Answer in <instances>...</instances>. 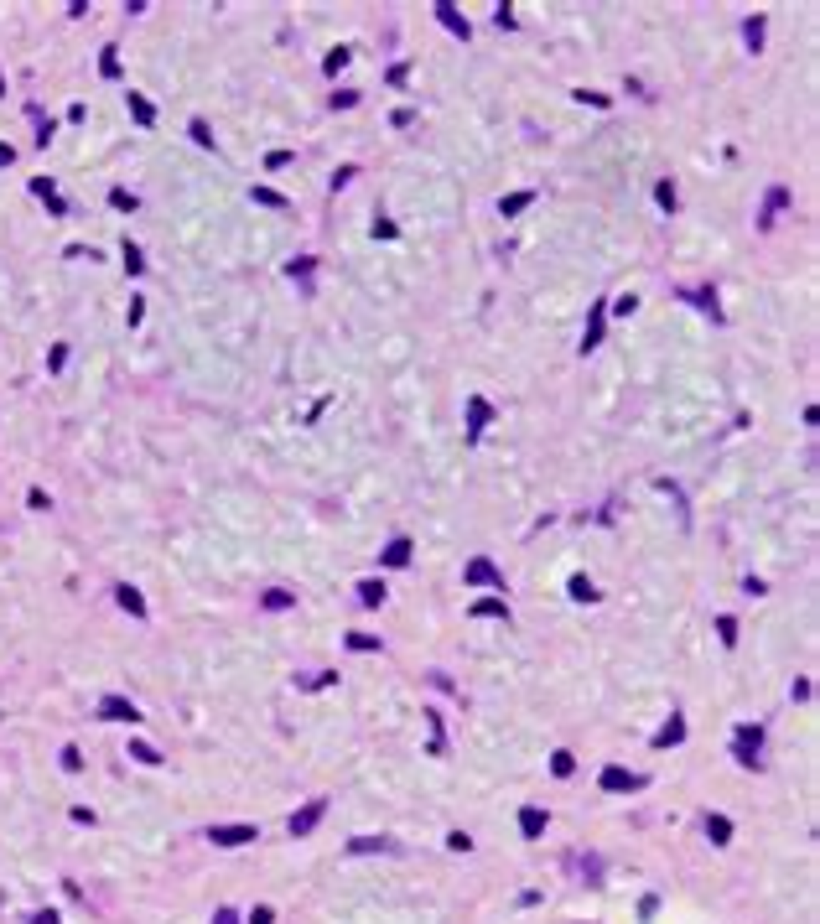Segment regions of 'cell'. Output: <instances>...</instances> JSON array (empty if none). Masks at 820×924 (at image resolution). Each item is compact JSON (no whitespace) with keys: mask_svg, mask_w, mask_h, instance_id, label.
<instances>
[{"mask_svg":"<svg viewBox=\"0 0 820 924\" xmlns=\"http://www.w3.org/2000/svg\"><path fill=\"white\" fill-rule=\"evenodd\" d=\"M255 836H260L255 826H213V831H208V842H213V846H249Z\"/></svg>","mask_w":820,"mask_h":924,"instance_id":"obj_1","label":"cell"},{"mask_svg":"<svg viewBox=\"0 0 820 924\" xmlns=\"http://www.w3.org/2000/svg\"><path fill=\"white\" fill-rule=\"evenodd\" d=\"M99 717H109V722H141V712H135L125 696H104V701H99Z\"/></svg>","mask_w":820,"mask_h":924,"instance_id":"obj_2","label":"cell"},{"mask_svg":"<svg viewBox=\"0 0 820 924\" xmlns=\"http://www.w3.org/2000/svg\"><path fill=\"white\" fill-rule=\"evenodd\" d=\"M639 784H644V779H639V774H628V769H602V789H608V795H623V789L633 795Z\"/></svg>","mask_w":820,"mask_h":924,"instance_id":"obj_3","label":"cell"},{"mask_svg":"<svg viewBox=\"0 0 820 924\" xmlns=\"http://www.w3.org/2000/svg\"><path fill=\"white\" fill-rule=\"evenodd\" d=\"M468 582H472V587H504V576H499V566H493V561H483V556H478V561H468Z\"/></svg>","mask_w":820,"mask_h":924,"instance_id":"obj_4","label":"cell"},{"mask_svg":"<svg viewBox=\"0 0 820 924\" xmlns=\"http://www.w3.org/2000/svg\"><path fill=\"white\" fill-rule=\"evenodd\" d=\"M322 810H328V800H312V805L301 810V815H291V836H306V831L322 820Z\"/></svg>","mask_w":820,"mask_h":924,"instance_id":"obj_5","label":"cell"},{"mask_svg":"<svg viewBox=\"0 0 820 924\" xmlns=\"http://www.w3.org/2000/svg\"><path fill=\"white\" fill-rule=\"evenodd\" d=\"M519 831H525L529 842H535L540 831H545V810H540V805H525V810H519Z\"/></svg>","mask_w":820,"mask_h":924,"instance_id":"obj_6","label":"cell"},{"mask_svg":"<svg viewBox=\"0 0 820 924\" xmlns=\"http://www.w3.org/2000/svg\"><path fill=\"white\" fill-rule=\"evenodd\" d=\"M602 317H608V312H602V306H592V317H586V333H582V348H586V353L602 343Z\"/></svg>","mask_w":820,"mask_h":924,"instance_id":"obj_7","label":"cell"},{"mask_svg":"<svg viewBox=\"0 0 820 924\" xmlns=\"http://www.w3.org/2000/svg\"><path fill=\"white\" fill-rule=\"evenodd\" d=\"M472 618H509L504 597H478V602H472Z\"/></svg>","mask_w":820,"mask_h":924,"instance_id":"obj_8","label":"cell"},{"mask_svg":"<svg viewBox=\"0 0 820 924\" xmlns=\"http://www.w3.org/2000/svg\"><path fill=\"white\" fill-rule=\"evenodd\" d=\"M706 836H711L716 846H727V842H732V820H727V815H706Z\"/></svg>","mask_w":820,"mask_h":924,"instance_id":"obj_9","label":"cell"},{"mask_svg":"<svg viewBox=\"0 0 820 924\" xmlns=\"http://www.w3.org/2000/svg\"><path fill=\"white\" fill-rule=\"evenodd\" d=\"M379 561H385V566H405V561H410V540H405V535H400V540H389Z\"/></svg>","mask_w":820,"mask_h":924,"instance_id":"obj_10","label":"cell"},{"mask_svg":"<svg viewBox=\"0 0 820 924\" xmlns=\"http://www.w3.org/2000/svg\"><path fill=\"white\" fill-rule=\"evenodd\" d=\"M115 597H119V608H125V613H135V618L146 613V597L135 592V587H115Z\"/></svg>","mask_w":820,"mask_h":924,"instance_id":"obj_11","label":"cell"},{"mask_svg":"<svg viewBox=\"0 0 820 924\" xmlns=\"http://www.w3.org/2000/svg\"><path fill=\"white\" fill-rule=\"evenodd\" d=\"M130 115H135V125H151L156 109H151V99H146V94H130Z\"/></svg>","mask_w":820,"mask_h":924,"instance_id":"obj_12","label":"cell"},{"mask_svg":"<svg viewBox=\"0 0 820 924\" xmlns=\"http://www.w3.org/2000/svg\"><path fill=\"white\" fill-rule=\"evenodd\" d=\"M385 597H389V592H385V582H363V587H358V602H363V608H379Z\"/></svg>","mask_w":820,"mask_h":924,"instance_id":"obj_13","label":"cell"},{"mask_svg":"<svg viewBox=\"0 0 820 924\" xmlns=\"http://www.w3.org/2000/svg\"><path fill=\"white\" fill-rule=\"evenodd\" d=\"M130 758H135V763H151V769H156V763H161V753H156L151 743H141V737H135V743H130Z\"/></svg>","mask_w":820,"mask_h":924,"instance_id":"obj_14","label":"cell"},{"mask_svg":"<svg viewBox=\"0 0 820 924\" xmlns=\"http://www.w3.org/2000/svg\"><path fill=\"white\" fill-rule=\"evenodd\" d=\"M32 192H36V198H47V208H52V213H62V198L52 192V182H47V177H36V182H32Z\"/></svg>","mask_w":820,"mask_h":924,"instance_id":"obj_15","label":"cell"},{"mask_svg":"<svg viewBox=\"0 0 820 924\" xmlns=\"http://www.w3.org/2000/svg\"><path fill=\"white\" fill-rule=\"evenodd\" d=\"M436 16H442V26H446V32H457V36H468V21H462V16H457V11H452V5H436Z\"/></svg>","mask_w":820,"mask_h":924,"instance_id":"obj_16","label":"cell"},{"mask_svg":"<svg viewBox=\"0 0 820 924\" xmlns=\"http://www.w3.org/2000/svg\"><path fill=\"white\" fill-rule=\"evenodd\" d=\"M468 421H472V431H468V436H478L483 426H488V400H472V405H468Z\"/></svg>","mask_w":820,"mask_h":924,"instance_id":"obj_17","label":"cell"},{"mask_svg":"<svg viewBox=\"0 0 820 924\" xmlns=\"http://www.w3.org/2000/svg\"><path fill=\"white\" fill-rule=\"evenodd\" d=\"M571 597L576 602H597V587L586 582V576H571Z\"/></svg>","mask_w":820,"mask_h":924,"instance_id":"obj_18","label":"cell"},{"mask_svg":"<svg viewBox=\"0 0 820 924\" xmlns=\"http://www.w3.org/2000/svg\"><path fill=\"white\" fill-rule=\"evenodd\" d=\"M680 737H685V722H680V717H670V727L654 737V743H659V748H670V743H680Z\"/></svg>","mask_w":820,"mask_h":924,"instance_id":"obj_19","label":"cell"},{"mask_svg":"<svg viewBox=\"0 0 820 924\" xmlns=\"http://www.w3.org/2000/svg\"><path fill=\"white\" fill-rule=\"evenodd\" d=\"M784 203H789V192H784V188H773V192H768V208H763V229L773 223V213L784 208Z\"/></svg>","mask_w":820,"mask_h":924,"instance_id":"obj_20","label":"cell"},{"mask_svg":"<svg viewBox=\"0 0 820 924\" xmlns=\"http://www.w3.org/2000/svg\"><path fill=\"white\" fill-rule=\"evenodd\" d=\"M385 836H379V842H374V836H353V842H348V852H385Z\"/></svg>","mask_w":820,"mask_h":924,"instance_id":"obj_21","label":"cell"},{"mask_svg":"<svg viewBox=\"0 0 820 924\" xmlns=\"http://www.w3.org/2000/svg\"><path fill=\"white\" fill-rule=\"evenodd\" d=\"M571 769H576L571 753H556V758H551V774H556V779H571Z\"/></svg>","mask_w":820,"mask_h":924,"instance_id":"obj_22","label":"cell"},{"mask_svg":"<svg viewBox=\"0 0 820 924\" xmlns=\"http://www.w3.org/2000/svg\"><path fill=\"white\" fill-rule=\"evenodd\" d=\"M499 208H504V218H514V213H525V208H529V192H514V198H504Z\"/></svg>","mask_w":820,"mask_h":924,"instance_id":"obj_23","label":"cell"},{"mask_svg":"<svg viewBox=\"0 0 820 924\" xmlns=\"http://www.w3.org/2000/svg\"><path fill=\"white\" fill-rule=\"evenodd\" d=\"M291 602H296V597H291V592H281V587H275V592H265V608H270V613L291 608Z\"/></svg>","mask_w":820,"mask_h":924,"instance_id":"obj_24","label":"cell"},{"mask_svg":"<svg viewBox=\"0 0 820 924\" xmlns=\"http://www.w3.org/2000/svg\"><path fill=\"white\" fill-rule=\"evenodd\" d=\"M348 649H358V655H369V649H379L374 633H348Z\"/></svg>","mask_w":820,"mask_h":924,"instance_id":"obj_25","label":"cell"},{"mask_svg":"<svg viewBox=\"0 0 820 924\" xmlns=\"http://www.w3.org/2000/svg\"><path fill=\"white\" fill-rule=\"evenodd\" d=\"M576 99H582V104H592V109H608V104H613V99L597 94V89H576Z\"/></svg>","mask_w":820,"mask_h":924,"instance_id":"obj_26","label":"cell"},{"mask_svg":"<svg viewBox=\"0 0 820 924\" xmlns=\"http://www.w3.org/2000/svg\"><path fill=\"white\" fill-rule=\"evenodd\" d=\"M125 270H130V275H141V270H146V260H141V249L130 245V239H125Z\"/></svg>","mask_w":820,"mask_h":924,"instance_id":"obj_27","label":"cell"},{"mask_svg":"<svg viewBox=\"0 0 820 924\" xmlns=\"http://www.w3.org/2000/svg\"><path fill=\"white\" fill-rule=\"evenodd\" d=\"M192 141H198V146H203V151H213V130H208V125H203V120H192Z\"/></svg>","mask_w":820,"mask_h":924,"instance_id":"obj_28","label":"cell"},{"mask_svg":"<svg viewBox=\"0 0 820 924\" xmlns=\"http://www.w3.org/2000/svg\"><path fill=\"white\" fill-rule=\"evenodd\" d=\"M255 203H270V208H286L281 192H270V188H255Z\"/></svg>","mask_w":820,"mask_h":924,"instance_id":"obj_29","label":"cell"},{"mask_svg":"<svg viewBox=\"0 0 820 924\" xmlns=\"http://www.w3.org/2000/svg\"><path fill=\"white\" fill-rule=\"evenodd\" d=\"M338 68H348V47H332V52H328V73H338Z\"/></svg>","mask_w":820,"mask_h":924,"instance_id":"obj_30","label":"cell"},{"mask_svg":"<svg viewBox=\"0 0 820 924\" xmlns=\"http://www.w3.org/2000/svg\"><path fill=\"white\" fill-rule=\"evenodd\" d=\"M99 73H104V78H119V58H115V52H104V58H99Z\"/></svg>","mask_w":820,"mask_h":924,"instance_id":"obj_31","label":"cell"},{"mask_svg":"<svg viewBox=\"0 0 820 924\" xmlns=\"http://www.w3.org/2000/svg\"><path fill=\"white\" fill-rule=\"evenodd\" d=\"M62 769L78 774V769H83V753H78V748H62Z\"/></svg>","mask_w":820,"mask_h":924,"instance_id":"obj_32","label":"cell"},{"mask_svg":"<svg viewBox=\"0 0 820 924\" xmlns=\"http://www.w3.org/2000/svg\"><path fill=\"white\" fill-rule=\"evenodd\" d=\"M446 846H452V852H468L472 836H468V831H452V836H446Z\"/></svg>","mask_w":820,"mask_h":924,"instance_id":"obj_33","label":"cell"},{"mask_svg":"<svg viewBox=\"0 0 820 924\" xmlns=\"http://www.w3.org/2000/svg\"><path fill=\"white\" fill-rule=\"evenodd\" d=\"M716 633H722V644H738V623H732V618L716 623Z\"/></svg>","mask_w":820,"mask_h":924,"instance_id":"obj_34","label":"cell"},{"mask_svg":"<svg viewBox=\"0 0 820 924\" xmlns=\"http://www.w3.org/2000/svg\"><path fill=\"white\" fill-rule=\"evenodd\" d=\"M109 203H115V208H119V213H125V208H130V213H135V198H130V192H119V188H115V192H109Z\"/></svg>","mask_w":820,"mask_h":924,"instance_id":"obj_35","label":"cell"},{"mask_svg":"<svg viewBox=\"0 0 820 924\" xmlns=\"http://www.w3.org/2000/svg\"><path fill=\"white\" fill-rule=\"evenodd\" d=\"M286 161H291V151H270V156H265V166H270V172H281Z\"/></svg>","mask_w":820,"mask_h":924,"instance_id":"obj_36","label":"cell"},{"mask_svg":"<svg viewBox=\"0 0 820 924\" xmlns=\"http://www.w3.org/2000/svg\"><path fill=\"white\" fill-rule=\"evenodd\" d=\"M633 306H639V296H618V302H613V312H618V317H628Z\"/></svg>","mask_w":820,"mask_h":924,"instance_id":"obj_37","label":"cell"},{"mask_svg":"<svg viewBox=\"0 0 820 924\" xmlns=\"http://www.w3.org/2000/svg\"><path fill=\"white\" fill-rule=\"evenodd\" d=\"M748 42H753V47L763 42V16H753V21H748Z\"/></svg>","mask_w":820,"mask_h":924,"instance_id":"obj_38","label":"cell"},{"mask_svg":"<svg viewBox=\"0 0 820 924\" xmlns=\"http://www.w3.org/2000/svg\"><path fill=\"white\" fill-rule=\"evenodd\" d=\"M332 104H338V109H353V104H358V94H353V89H338V99H332Z\"/></svg>","mask_w":820,"mask_h":924,"instance_id":"obj_39","label":"cell"},{"mask_svg":"<svg viewBox=\"0 0 820 924\" xmlns=\"http://www.w3.org/2000/svg\"><path fill=\"white\" fill-rule=\"evenodd\" d=\"M270 919H275V914H270L265 903H255V914H249V924H270Z\"/></svg>","mask_w":820,"mask_h":924,"instance_id":"obj_40","label":"cell"},{"mask_svg":"<svg viewBox=\"0 0 820 924\" xmlns=\"http://www.w3.org/2000/svg\"><path fill=\"white\" fill-rule=\"evenodd\" d=\"M32 924H58V914H52V909H42V914H32Z\"/></svg>","mask_w":820,"mask_h":924,"instance_id":"obj_41","label":"cell"},{"mask_svg":"<svg viewBox=\"0 0 820 924\" xmlns=\"http://www.w3.org/2000/svg\"><path fill=\"white\" fill-rule=\"evenodd\" d=\"M213 924H239V919H234V909H218V914H213Z\"/></svg>","mask_w":820,"mask_h":924,"instance_id":"obj_42","label":"cell"},{"mask_svg":"<svg viewBox=\"0 0 820 924\" xmlns=\"http://www.w3.org/2000/svg\"><path fill=\"white\" fill-rule=\"evenodd\" d=\"M11 156H16L11 146H0V166H11Z\"/></svg>","mask_w":820,"mask_h":924,"instance_id":"obj_43","label":"cell"},{"mask_svg":"<svg viewBox=\"0 0 820 924\" xmlns=\"http://www.w3.org/2000/svg\"><path fill=\"white\" fill-rule=\"evenodd\" d=\"M0 94H5V78H0Z\"/></svg>","mask_w":820,"mask_h":924,"instance_id":"obj_44","label":"cell"}]
</instances>
